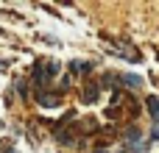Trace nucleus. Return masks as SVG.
Here are the masks:
<instances>
[{"mask_svg":"<svg viewBox=\"0 0 159 153\" xmlns=\"http://www.w3.org/2000/svg\"><path fill=\"white\" fill-rule=\"evenodd\" d=\"M98 95H101V86H98V84H87V86H84L81 100H84V103H95V100H98Z\"/></svg>","mask_w":159,"mask_h":153,"instance_id":"f03ea898","label":"nucleus"},{"mask_svg":"<svg viewBox=\"0 0 159 153\" xmlns=\"http://www.w3.org/2000/svg\"><path fill=\"white\" fill-rule=\"evenodd\" d=\"M145 103H148V111H151V117H154V120L159 123V98H157V95H151Z\"/></svg>","mask_w":159,"mask_h":153,"instance_id":"20e7f679","label":"nucleus"},{"mask_svg":"<svg viewBox=\"0 0 159 153\" xmlns=\"http://www.w3.org/2000/svg\"><path fill=\"white\" fill-rule=\"evenodd\" d=\"M92 153H106V151H101V148H98V151H92Z\"/></svg>","mask_w":159,"mask_h":153,"instance_id":"1a4fd4ad","label":"nucleus"},{"mask_svg":"<svg viewBox=\"0 0 159 153\" xmlns=\"http://www.w3.org/2000/svg\"><path fill=\"white\" fill-rule=\"evenodd\" d=\"M36 100H39V106L53 109V106H59V103H61V95H59V92H45V89H42V92L36 95Z\"/></svg>","mask_w":159,"mask_h":153,"instance_id":"f257e3e1","label":"nucleus"},{"mask_svg":"<svg viewBox=\"0 0 159 153\" xmlns=\"http://www.w3.org/2000/svg\"><path fill=\"white\" fill-rule=\"evenodd\" d=\"M14 89H17V95H20L22 100H28V81H25V78H17Z\"/></svg>","mask_w":159,"mask_h":153,"instance_id":"39448f33","label":"nucleus"},{"mask_svg":"<svg viewBox=\"0 0 159 153\" xmlns=\"http://www.w3.org/2000/svg\"><path fill=\"white\" fill-rule=\"evenodd\" d=\"M151 139H159V123L154 125V131H151Z\"/></svg>","mask_w":159,"mask_h":153,"instance_id":"6e6552de","label":"nucleus"},{"mask_svg":"<svg viewBox=\"0 0 159 153\" xmlns=\"http://www.w3.org/2000/svg\"><path fill=\"white\" fill-rule=\"evenodd\" d=\"M45 70H48V78H53V75L59 72V61H48V67H45Z\"/></svg>","mask_w":159,"mask_h":153,"instance_id":"0eeeda50","label":"nucleus"},{"mask_svg":"<svg viewBox=\"0 0 159 153\" xmlns=\"http://www.w3.org/2000/svg\"><path fill=\"white\" fill-rule=\"evenodd\" d=\"M70 70H73V72H89V70H92V61H73Z\"/></svg>","mask_w":159,"mask_h":153,"instance_id":"423d86ee","label":"nucleus"},{"mask_svg":"<svg viewBox=\"0 0 159 153\" xmlns=\"http://www.w3.org/2000/svg\"><path fill=\"white\" fill-rule=\"evenodd\" d=\"M120 81H123L126 89H140L143 86V78L140 75H120Z\"/></svg>","mask_w":159,"mask_h":153,"instance_id":"7ed1b4c3","label":"nucleus"}]
</instances>
